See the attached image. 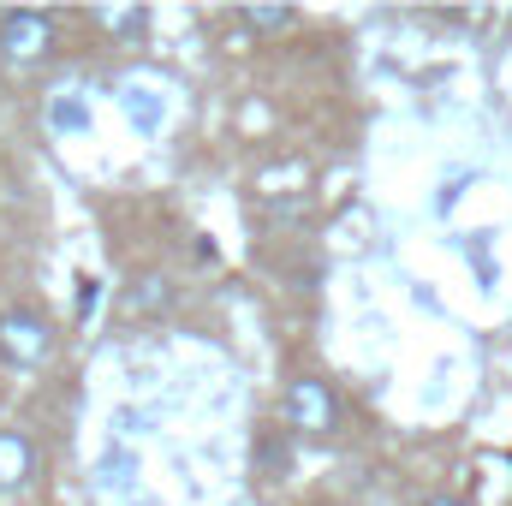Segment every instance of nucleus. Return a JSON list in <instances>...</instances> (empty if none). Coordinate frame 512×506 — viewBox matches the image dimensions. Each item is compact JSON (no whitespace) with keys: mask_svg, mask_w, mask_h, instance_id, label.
<instances>
[{"mask_svg":"<svg viewBox=\"0 0 512 506\" xmlns=\"http://www.w3.org/2000/svg\"><path fill=\"white\" fill-rule=\"evenodd\" d=\"M54 48H60V24H54V12L18 6V12L0 18V66H12V72H36V66L54 60Z\"/></svg>","mask_w":512,"mask_h":506,"instance_id":"obj_1","label":"nucleus"},{"mask_svg":"<svg viewBox=\"0 0 512 506\" xmlns=\"http://www.w3.org/2000/svg\"><path fill=\"white\" fill-rule=\"evenodd\" d=\"M280 417H286V429H292V435H334L340 405H334L328 381L298 376V381H286V393H280Z\"/></svg>","mask_w":512,"mask_h":506,"instance_id":"obj_2","label":"nucleus"},{"mask_svg":"<svg viewBox=\"0 0 512 506\" xmlns=\"http://www.w3.org/2000/svg\"><path fill=\"white\" fill-rule=\"evenodd\" d=\"M54 352V328H48V316L42 310H6L0 316V358L12 364V370H36L42 358Z\"/></svg>","mask_w":512,"mask_h":506,"instance_id":"obj_3","label":"nucleus"},{"mask_svg":"<svg viewBox=\"0 0 512 506\" xmlns=\"http://www.w3.org/2000/svg\"><path fill=\"white\" fill-rule=\"evenodd\" d=\"M36 477V441L24 429H0V489H24Z\"/></svg>","mask_w":512,"mask_h":506,"instance_id":"obj_4","label":"nucleus"},{"mask_svg":"<svg viewBox=\"0 0 512 506\" xmlns=\"http://www.w3.org/2000/svg\"><path fill=\"white\" fill-rule=\"evenodd\" d=\"M90 24H96L102 36H114V42H143V36H149V12H143V6H96Z\"/></svg>","mask_w":512,"mask_h":506,"instance_id":"obj_5","label":"nucleus"},{"mask_svg":"<svg viewBox=\"0 0 512 506\" xmlns=\"http://www.w3.org/2000/svg\"><path fill=\"white\" fill-rule=\"evenodd\" d=\"M239 24L251 36H280V30H298V6H245Z\"/></svg>","mask_w":512,"mask_h":506,"instance_id":"obj_6","label":"nucleus"},{"mask_svg":"<svg viewBox=\"0 0 512 506\" xmlns=\"http://www.w3.org/2000/svg\"><path fill=\"white\" fill-rule=\"evenodd\" d=\"M48 126L54 131H90V108H84V96H78V90L60 96V102L48 108Z\"/></svg>","mask_w":512,"mask_h":506,"instance_id":"obj_7","label":"nucleus"},{"mask_svg":"<svg viewBox=\"0 0 512 506\" xmlns=\"http://www.w3.org/2000/svg\"><path fill=\"white\" fill-rule=\"evenodd\" d=\"M173 304V292H167V280H155V274H143L137 280V292H131V310H143V316H155V310H167Z\"/></svg>","mask_w":512,"mask_h":506,"instance_id":"obj_8","label":"nucleus"},{"mask_svg":"<svg viewBox=\"0 0 512 506\" xmlns=\"http://www.w3.org/2000/svg\"><path fill=\"white\" fill-rule=\"evenodd\" d=\"M256 465H262L268 477H280V471H286V441H280V435H268V441L256 447Z\"/></svg>","mask_w":512,"mask_h":506,"instance_id":"obj_9","label":"nucleus"},{"mask_svg":"<svg viewBox=\"0 0 512 506\" xmlns=\"http://www.w3.org/2000/svg\"><path fill=\"white\" fill-rule=\"evenodd\" d=\"M126 108H131V120H137L143 131H155V108H149V90H131Z\"/></svg>","mask_w":512,"mask_h":506,"instance_id":"obj_10","label":"nucleus"},{"mask_svg":"<svg viewBox=\"0 0 512 506\" xmlns=\"http://www.w3.org/2000/svg\"><path fill=\"white\" fill-rule=\"evenodd\" d=\"M423 506H465L459 495H435V501H423Z\"/></svg>","mask_w":512,"mask_h":506,"instance_id":"obj_11","label":"nucleus"}]
</instances>
